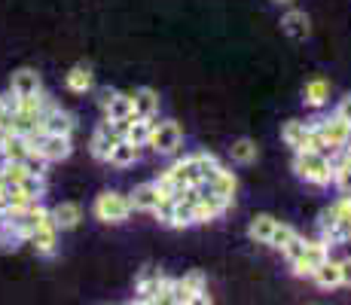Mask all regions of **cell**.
I'll return each mask as SVG.
<instances>
[{"mask_svg":"<svg viewBox=\"0 0 351 305\" xmlns=\"http://www.w3.org/2000/svg\"><path fill=\"white\" fill-rule=\"evenodd\" d=\"M333 183L342 195H351V150H342V156L333 162Z\"/></svg>","mask_w":351,"mask_h":305,"instance_id":"cell-23","label":"cell"},{"mask_svg":"<svg viewBox=\"0 0 351 305\" xmlns=\"http://www.w3.org/2000/svg\"><path fill=\"white\" fill-rule=\"evenodd\" d=\"M195 165H199V178H202V183H205V180H211L214 174H217L220 159L214 153H195Z\"/></svg>","mask_w":351,"mask_h":305,"instance_id":"cell-30","label":"cell"},{"mask_svg":"<svg viewBox=\"0 0 351 305\" xmlns=\"http://www.w3.org/2000/svg\"><path fill=\"white\" fill-rule=\"evenodd\" d=\"M19 189H22L25 195H28V199H43V193H46V180H43V174H28L25 171V178L16 183Z\"/></svg>","mask_w":351,"mask_h":305,"instance_id":"cell-29","label":"cell"},{"mask_svg":"<svg viewBox=\"0 0 351 305\" xmlns=\"http://www.w3.org/2000/svg\"><path fill=\"white\" fill-rule=\"evenodd\" d=\"M138 156H141V147H134L132 141H119L117 147L110 150V156H107V162L110 165H117V168H128V165H134L138 162Z\"/></svg>","mask_w":351,"mask_h":305,"instance_id":"cell-24","label":"cell"},{"mask_svg":"<svg viewBox=\"0 0 351 305\" xmlns=\"http://www.w3.org/2000/svg\"><path fill=\"white\" fill-rule=\"evenodd\" d=\"M22 178H25V165H22V162H3V165H0V180H3L6 186L19 183Z\"/></svg>","mask_w":351,"mask_h":305,"instance_id":"cell-32","label":"cell"},{"mask_svg":"<svg viewBox=\"0 0 351 305\" xmlns=\"http://www.w3.org/2000/svg\"><path fill=\"white\" fill-rule=\"evenodd\" d=\"M339 275H342V287H351V256L339 260Z\"/></svg>","mask_w":351,"mask_h":305,"instance_id":"cell-36","label":"cell"},{"mask_svg":"<svg viewBox=\"0 0 351 305\" xmlns=\"http://www.w3.org/2000/svg\"><path fill=\"white\" fill-rule=\"evenodd\" d=\"M49 214L58 229H77L80 220H83V208H80L77 202H62V205H56Z\"/></svg>","mask_w":351,"mask_h":305,"instance_id":"cell-20","label":"cell"},{"mask_svg":"<svg viewBox=\"0 0 351 305\" xmlns=\"http://www.w3.org/2000/svg\"><path fill=\"white\" fill-rule=\"evenodd\" d=\"M150 128H153V119H147V117H132V119H128V125H125V141H132L134 147H147Z\"/></svg>","mask_w":351,"mask_h":305,"instance_id":"cell-25","label":"cell"},{"mask_svg":"<svg viewBox=\"0 0 351 305\" xmlns=\"http://www.w3.org/2000/svg\"><path fill=\"white\" fill-rule=\"evenodd\" d=\"M281 28H285V34L290 40H306L308 34H312V22H308V16L302 10H290L285 19H281Z\"/></svg>","mask_w":351,"mask_h":305,"instance_id":"cell-17","label":"cell"},{"mask_svg":"<svg viewBox=\"0 0 351 305\" xmlns=\"http://www.w3.org/2000/svg\"><path fill=\"white\" fill-rule=\"evenodd\" d=\"M159 189L156 183H141V186H134V193L128 195V205H132V211H150L159 205Z\"/></svg>","mask_w":351,"mask_h":305,"instance_id":"cell-16","label":"cell"},{"mask_svg":"<svg viewBox=\"0 0 351 305\" xmlns=\"http://www.w3.org/2000/svg\"><path fill=\"white\" fill-rule=\"evenodd\" d=\"M281 138H285L287 147H293V150H302L306 147V138H308V125L300 119H287L285 128H281Z\"/></svg>","mask_w":351,"mask_h":305,"instance_id":"cell-26","label":"cell"},{"mask_svg":"<svg viewBox=\"0 0 351 305\" xmlns=\"http://www.w3.org/2000/svg\"><path fill=\"white\" fill-rule=\"evenodd\" d=\"M101 107H104L107 119L113 122H125L134 117V107H132V95H123V92H101Z\"/></svg>","mask_w":351,"mask_h":305,"instance_id":"cell-10","label":"cell"},{"mask_svg":"<svg viewBox=\"0 0 351 305\" xmlns=\"http://www.w3.org/2000/svg\"><path fill=\"white\" fill-rule=\"evenodd\" d=\"M333 223H336V208L330 205V208H324L321 211V220H318V229H321V239L324 235L330 232V229H333Z\"/></svg>","mask_w":351,"mask_h":305,"instance_id":"cell-35","label":"cell"},{"mask_svg":"<svg viewBox=\"0 0 351 305\" xmlns=\"http://www.w3.org/2000/svg\"><path fill=\"white\" fill-rule=\"evenodd\" d=\"M256 156H260V147H256L251 138H239L232 144V159L239 162V165H251V162H256Z\"/></svg>","mask_w":351,"mask_h":305,"instance_id":"cell-28","label":"cell"},{"mask_svg":"<svg viewBox=\"0 0 351 305\" xmlns=\"http://www.w3.org/2000/svg\"><path fill=\"white\" fill-rule=\"evenodd\" d=\"M3 208H6V183L0 180V211H3Z\"/></svg>","mask_w":351,"mask_h":305,"instance_id":"cell-39","label":"cell"},{"mask_svg":"<svg viewBox=\"0 0 351 305\" xmlns=\"http://www.w3.org/2000/svg\"><path fill=\"white\" fill-rule=\"evenodd\" d=\"M302 247H306V239H302V235H300V232H296V235H293V239H290V241L285 244V247H281V254H285V256H287V260H290V263H293V260H296V256H300V254H302Z\"/></svg>","mask_w":351,"mask_h":305,"instance_id":"cell-34","label":"cell"},{"mask_svg":"<svg viewBox=\"0 0 351 305\" xmlns=\"http://www.w3.org/2000/svg\"><path fill=\"white\" fill-rule=\"evenodd\" d=\"M64 83L73 95H86V92H92V86H95V77H92V71L86 64H73L71 71H67Z\"/></svg>","mask_w":351,"mask_h":305,"instance_id":"cell-21","label":"cell"},{"mask_svg":"<svg viewBox=\"0 0 351 305\" xmlns=\"http://www.w3.org/2000/svg\"><path fill=\"white\" fill-rule=\"evenodd\" d=\"M330 98V83L327 80H308L306 89H302V101L306 107H324Z\"/></svg>","mask_w":351,"mask_h":305,"instance_id":"cell-27","label":"cell"},{"mask_svg":"<svg viewBox=\"0 0 351 305\" xmlns=\"http://www.w3.org/2000/svg\"><path fill=\"white\" fill-rule=\"evenodd\" d=\"M128 95H132L134 117L156 119V113H159V92H153L150 86H141V89H134V92H128Z\"/></svg>","mask_w":351,"mask_h":305,"instance_id":"cell-14","label":"cell"},{"mask_svg":"<svg viewBox=\"0 0 351 305\" xmlns=\"http://www.w3.org/2000/svg\"><path fill=\"white\" fill-rule=\"evenodd\" d=\"M28 153H31L28 138L10 132V128H3V132H0V159H3V162H22Z\"/></svg>","mask_w":351,"mask_h":305,"instance_id":"cell-11","label":"cell"},{"mask_svg":"<svg viewBox=\"0 0 351 305\" xmlns=\"http://www.w3.org/2000/svg\"><path fill=\"white\" fill-rule=\"evenodd\" d=\"M330 256V244L327 241H306V247H302V254L293 260V275L296 278H312L315 269L321 266L324 260Z\"/></svg>","mask_w":351,"mask_h":305,"instance_id":"cell-8","label":"cell"},{"mask_svg":"<svg viewBox=\"0 0 351 305\" xmlns=\"http://www.w3.org/2000/svg\"><path fill=\"white\" fill-rule=\"evenodd\" d=\"M205 186L211 189V193H217L220 199L232 202V199H235V189H239V180H235V174L229 171V168L220 165V168H217V174H214L211 180H205Z\"/></svg>","mask_w":351,"mask_h":305,"instance_id":"cell-18","label":"cell"},{"mask_svg":"<svg viewBox=\"0 0 351 305\" xmlns=\"http://www.w3.org/2000/svg\"><path fill=\"white\" fill-rule=\"evenodd\" d=\"M312 281L318 284L321 290H336V287H342V275H339V260H324L318 269H315V275H312Z\"/></svg>","mask_w":351,"mask_h":305,"instance_id":"cell-19","label":"cell"},{"mask_svg":"<svg viewBox=\"0 0 351 305\" xmlns=\"http://www.w3.org/2000/svg\"><path fill=\"white\" fill-rule=\"evenodd\" d=\"M10 125V107H6V101H3V95H0V132Z\"/></svg>","mask_w":351,"mask_h":305,"instance_id":"cell-38","label":"cell"},{"mask_svg":"<svg viewBox=\"0 0 351 305\" xmlns=\"http://www.w3.org/2000/svg\"><path fill=\"white\" fill-rule=\"evenodd\" d=\"M58 232L62 229L56 226V220H52L49 211H43V217H40V223L34 226V232L28 235V244H34V250L43 256H52L58 247Z\"/></svg>","mask_w":351,"mask_h":305,"instance_id":"cell-7","label":"cell"},{"mask_svg":"<svg viewBox=\"0 0 351 305\" xmlns=\"http://www.w3.org/2000/svg\"><path fill=\"white\" fill-rule=\"evenodd\" d=\"M180 141H184V128L174 119H165V122H153L147 147H153L159 156H171L180 147Z\"/></svg>","mask_w":351,"mask_h":305,"instance_id":"cell-5","label":"cell"},{"mask_svg":"<svg viewBox=\"0 0 351 305\" xmlns=\"http://www.w3.org/2000/svg\"><path fill=\"white\" fill-rule=\"evenodd\" d=\"M168 178L178 183L180 189H186V186H199L202 178H199V165H195V156H186V159L174 162V165L168 168Z\"/></svg>","mask_w":351,"mask_h":305,"instance_id":"cell-13","label":"cell"},{"mask_svg":"<svg viewBox=\"0 0 351 305\" xmlns=\"http://www.w3.org/2000/svg\"><path fill=\"white\" fill-rule=\"evenodd\" d=\"M73 117L67 110H62L58 104H46L43 107V132H52V134H71L73 132Z\"/></svg>","mask_w":351,"mask_h":305,"instance_id":"cell-12","label":"cell"},{"mask_svg":"<svg viewBox=\"0 0 351 305\" xmlns=\"http://www.w3.org/2000/svg\"><path fill=\"white\" fill-rule=\"evenodd\" d=\"M275 3H290V0H275Z\"/></svg>","mask_w":351,"mask_h":305,"instance_id":"cell-40","label":"cell"},{"mask_svg":"<svg viewBox=\"0 0 351 305\" xmlns=\"http://www.w3.org/2000/svg\"><path fill=\"white\" fill-rule=\"evenodd\" d=\"M28 147L34 153H40L46 162H62L71 156V134H52V132H31L28 134Z\"/></svg>","mask_w":351,"mask_h":305,"instance_id":"cell-2","label":"cell"},{"mask_svg":"<svg viewBox=\"0 0 351 305\" xmlns=\"http://www.w3.org/2000/svg\"><path fill=\"white\" fill-rule=\"evenodd\" d=\"M296 235V229L293 226H287V223H275V229H272V239H269V247H275V250H281L285 244L290 241Z\"/></svg>","mask_w":351,"mask_h":305,"instance_id":"cell-31","label":"cell"},{"mask_svg":"<svg viewBox=\"0 0 351 305\" xmlns=\"http://www.w3.org/2000/svg\"><path fill=\"white\" fill-rule=\"evenodd\" d=\"M10 92H16L19 98L25 95H34V92H43V83H40V73L34 67H19L10 80Z\"/></svg>","mask_w":351,"mask_h":305,"instance_id":"cell-15","label":"cell"},{"mask_svg":"<svg viewBox=\"0 0 351 305\" xmlns=\"http://www.w3.org/2000/svg\"><path fill=\"white\" fill-rule=\"evenodd\" d=\"M293 171L306 183L327 186V183H333V159H330L327 153H318V150H296Z\"/></svg>","mask_w":351,"mask_h":305,"instance_id":"cell-1","label":"cell"},{"mask_svg":"<svg viewBox=\"0 0 351 305\" xmlns=\"http://www.w3.org/2000/svg\"><path fill=\"white\" fill-rule=\"evenodd\" d=\"M275 223H278V220H275L272 214H256L254 220H251V226H247V239L256 241V244H269Z\"/></svg>","mask_w":351,"mask_h":305,"instance_id":"cell-22","label":"cell"},{"mask_svg":"<svg viewBox=\"0 0 351 305\" xmlns=\"http://www.w3.org/2000/svg\"><path fill=\"white\" fill-rule=\"evenodd\" d=\"M165 284L168 278L159 272V269L147 266L144 272L138 275V287H134V302H144V305H159L162 296H165Z\"/></svg>","mask_w":351,"mask_h":305,"instance_id":"cell-6","label":"cell"},{"mask_svg":"<svg viewBox=\"0 0 351 305\" xmlns=\"http://www.w3.org/2000/svg\"><path fill=\"white\" fill-rule=\"evenodd\" d=\"M336 113H339V117L348 122V128H351V95H346V98L339 101V110H336Z\"/></svg>","mask_w":351,"mask_h":305,"instance_id":"cell-37","label":"cell"},{"mask_svg":"<svg viewBox=\"0 0 351 305\" xmlns=\"http://www.w3.org/2000/svg\"><path fill=\"white\" fill-rule=\"evenodd\" d=\"M22 165H25V171H28V174H46V165H49V162H46L40 153L31 150V153L22 159Z\"/></svg>","mask_w":351,"mask_h":305,"instance_id":"cell-33","label":"cell"},{"mask_svg":"<svg viewBox=\"0 0 351 305\" xmlns=\"http://www.w3.org/2000/svg\"><path fill=\"white\" fill-rule=\"evenodd\" d=\"M125 125H128V119L125 122H113V119L98 122L95 134H92V144H89V150H92V156H95L98 162H107L110 150L125 138Z\"/></svg>","mask_w":351,"mask_h":305,"instance_id":"cell-3","label":"cell"},{"mask_svg":"<svg viewBox=\"0 0 351 305\" xmlns=\"http://www.w3.org/2000/svg\"><path fill=\"white\" fill-rule=\"evenodd\" d=\"M95 217L101 223H125L128 220V214H132V205H128V195L123 193H113V189H107V193H101L98 199H95Z\"/></svg>","mask_w":351,"mask_h":305,"instance_id":"cell-4","label":"cell"},{"mask_svg":"<svg viewBox=\"0 0 351 305\" xmlns=\"http://www.w3.org/2000/svg\"><path fill=\"white\" fill-rule=\"evenodd\" d=\"M315 128L321 132V138H324V144H327L330 153L342 150V147H346V141H348V134H351L348 122L342 119L339 113H333V117H327V119H318V122H315Z\"/></svg>","mask_w":351,"mask_h":305,"instance_id":"cell-9","label":"cell"}]
</instances>
